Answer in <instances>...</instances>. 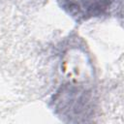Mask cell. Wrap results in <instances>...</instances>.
<instances>
[{"mask_svg":"<svg viewBox=\"0 0 124 124\" xmlns=\"http://www.w3.org/2000/svg\"><path fill=\"white\" fill-rule=\"evenodd\" d=\"M115 0H59L61 8L75 20L81 22L101 16Z\"/></svg>","mask_w":124,"mask_h":124,"instance_id":"obj_1","label":"cell"}]
</instances>
